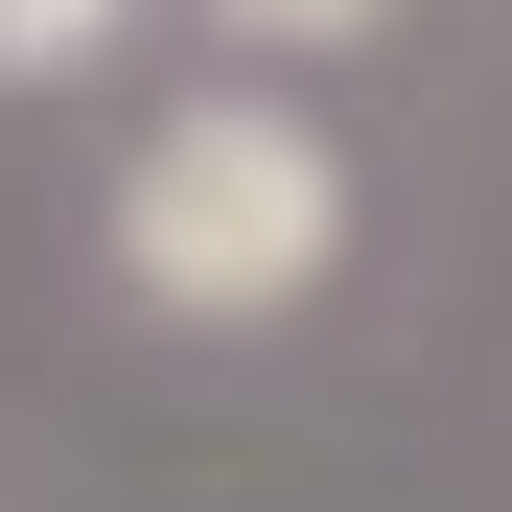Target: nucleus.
I'll list each match as a JSON object with an SVG mask.
<instances>
[{
	"mask_svg": "<svg viewBox=\"0 0 512 512\" xmlns=\"http://www.w3.org/2000/svg\"><path fill=\"white\" fill-rule=\"evenodd\" d=\"M70 47H117V0H0V70H70Z\"/></svg>",
	"mask_w": 512,
	"mask_h": 512,
	"instance_id": "nucleus-2",
	"label": "nucleus"
},
{
	"mask_svg": "<svg viewBox=\"0 0 512 512\" xmlns=\"http://www.w3.org/2000/svg\"><path fill=\"white\" fill-rule=\"evenodd\" d=\"M326 256H350V163H326L280 94H187L117 163V280L187 303V326H280Z\"/></svg>",
	"mask_w": 512,
	"mask_h": 512,
	"instance_id": "nucleus-1",
	"label": "nucleus"
},
{
	"mask_svg": "<svg viewBox=\"0 0 512 512\" xmlns=\"http://www.w3.org/2000/svg\"><path fill=\"white\" fill-rule=\"evenodd\" d=\"M233 24H280V47H350V24H373V0H233Z\"/></svg>",
	"mask_w": 512,
	"mask_h": 512,
	"instance_id": "nucleus-3",
	"label": "nucleus"
}]
</instances>
